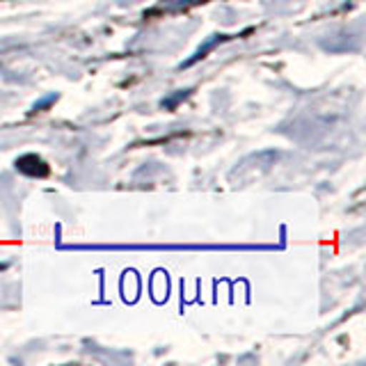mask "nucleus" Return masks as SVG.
Wrapping results in <instances>:
<instances>
[{
  "label": "nucleus",
  "mask_w": 366,
  "mask_h": 366,
  "mask_svg": "<svg viewBox=\"0 0 366 366\" xmlns=\"http://www.w3.org/2000/svg\"><path fill=\"white\" fill-rule=\"evenodd\" d=\"M55 99H57L55 94H49V97H46V99L37 101V103H34V106H32V112H37V110H41V108H46V106H51V103H53Z\"/></svg>",
  "instance_id": "7ed1b4c3"
},
{
  "label": "nucleus",
  "mask_w": 366,
  "mask_h": 366,
  "mask_svg": "<svg viewBox=\"0 0 366 366\" xmlns=\"http://www.w3.org/2000/svg\"><path fill=\"white\" fill-rule=\"evenodd\" d=\"M227 39H232V37H229V34H211V37L206 39V41H204V44L199 46V49L192 53V57H190V60H186V62H183L181 66H190V64H194V62H199L202 57H206V53H209V51H213L217 44H222V41H227Z\"/></svg>",
  "instance_id": "f03ea898"
},
{
  "label": "nucleus",
  "mask_w": 366,
  "mask_h": 366,
  "mask_svg": "<svg viewBox=\"0 0 366 366\" xmlns=\"http://www.w3.org/2000/svg\"><path fill=\"white\" fill-rule=\"evenodd\" d=\"M66 249H160V252H183V249H272L270 245H69Z\"/></svg>",
  "instance_id": "f257e3e1"
}]
</instances>
